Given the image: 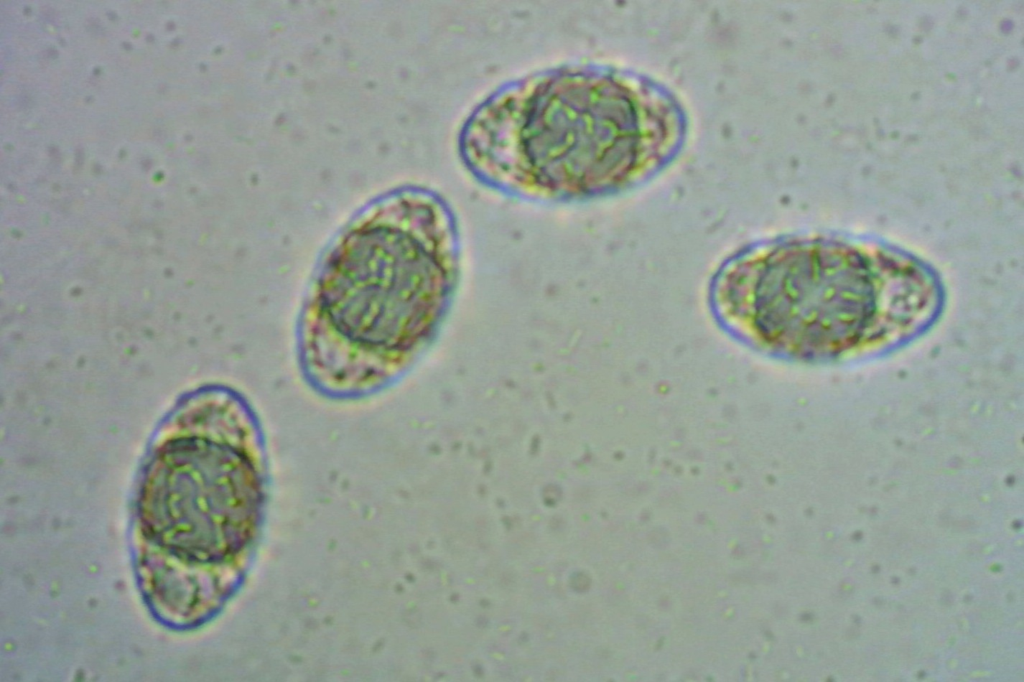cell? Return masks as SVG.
I'll return each mask as SVG.
<instances>
[{
	"label": "cell",
	"mask_w": 1024,
	"mask_h": 682,
	"mask_svg": "<svg viewBox=\"0 0 1024 682\" xmlns=\"http://www.w3.org/2000/svg\"><path fill=\"white\" fill-rule=\"evenodd\" d=\"M458 268L452 221L430 195L398 196L356 221L327 253L301 316L311 384L336 398L382 388L424 343Z\"/></svg>",
	"instance_id": "obj_1"
},
{
	"label": "cell",
	"mask_w": 1024,
	"mask_h": 682,
	"mask_svg": "<svg viewBox=\"0 0 1024 682\" xmlns=\"http://www.w3.org/2000/svg\"><path fill=\"white\" fill-rule=\"evenodd\" d=\"M634 124L617 86L561 76L490 105L471 127L466 153L498 185L542 196L592 194L649 164Z\"/></svg>",
	"instance_id": "obj_2"
},
{
	"label": "cell",
	"mask_w": 1024,
	"mask_h": 682,
	"mask_svg": "<svg viewBox=\"0 0 1024 682\" xmlns=\"http://www.w3.org/2000/svg\"><path fill=\"white\" fill-rule=\"evenodd\" d=\"M160 437L143 491L146 525L243 540L262 500L256 468L262 436L249 405L229 391H206Z\"/></svg>",
	"instance_id": "obj_3"
},
{
	"label": "cell",
	"mask_w": 1024,
	"mask_h": 682,
	"mask_svg": "<svg viewBox=\"0 0 1024 682\" xmlns=\"http://www.w3.org/2000/svg\"><path fill=\"white\" fill-rule=\"evenodd\" d=\"M862 250L781 241L743 250L718 271L711 296L722 319L756 345L809 355L829 345L836 302L875 309L888 278Z\"/></svg>",
	"instance_id": "obj_4"
}]
</instances>
